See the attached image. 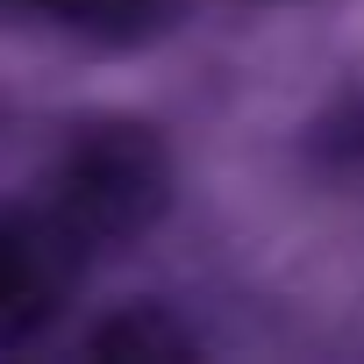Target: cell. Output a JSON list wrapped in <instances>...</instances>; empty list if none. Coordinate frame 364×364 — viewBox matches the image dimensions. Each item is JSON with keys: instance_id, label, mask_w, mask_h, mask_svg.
I'll return each mask as SVG.
<instances>
[{"instance_id": "6da1fadb", "label": "cell", "mask_w": 364, "mask_h": 364, "mask_svg": "<svg viewBox=\"0 0 364 364\" xmlns=\"http://www.w3.org/2000/svg\"><path fill=\"white\" fill-rule=\"evenodd\" d=\"M171 186H178L171 143L143 114H86L50 150L36 208L93 257V250L143 243L171 215Z\"/></svg>"}, {"instance_id": "7a4b0ae2", "label": "cell", "mask_w": 364, "mask_h": 364, "mask_svg": "<svg viewBox=\"0 0 364 364\" xmlns=\"http://www.w3.org/2000/svg\"><path fill=\"white\" fill-rule=\"evenodd\" d=\"M79 272H86V250L36 200L0 208V350L36 343L72 307Z\"/></svg>"}, {"instance_id": "3957f363", "label": "cell", "mask_w": 364, "mask_h": 364, "mask_svg": "<svg viewBox=\"0 0 364 364\" xmlns=\"http://www.w3.org/2000/svg\"><path fill=\"white\" fill-rule=\"evenodd\" d=\"M0 15L43 22L58 36L93 43V50H129V43H143V36L164 29L171 0H0Z\"/></svg>"}, {"instance_id": "277c9868", "label": "cell", "mask_w": 364, "mask_h": 364, "mask_svg": "<svg viewBox=\"0 0 364 364\" xmlns=\"http://www.w3.org/2000/svg\"><path fill=\"white\" fill-rule=\"evenodd\" d=\"M86 350L93 357H200V336L164 300H122L86 328Z\"/></svg>"}, {"instance_id": "5b68a950", "label": "cell", "mask_w": 364, "mask_h": 364, "mask_svg": "<svg viewBox=\"0 0 364 364\" xmlns=\"http://www.w3.org/2000/svg\"><path fill=\"white\" fill-rule=\"evenodd\" d=\"M307 157H314V171H328V178H364V86H343L321 114H314V129H307Z\"/></svg>"}]
</instances>
